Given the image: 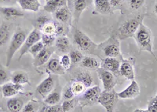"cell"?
<instances>
[{"instance_id":"6da1fadb","label":"cell","mask_w":157,"mask_h":112,"mask_svg":"<svg viewBox=\"0 0 157 112\" xmlns=\"http://www.w3.org/2000/svg\"><path fill=\"white\" fill-rule=\"evenodd\" d=\"M145 14L138 15L137 17L129 19L123 22L122 26L119 28L117 32V36L120 40H125L129 37H134L136 32L139 28L140 25L143 23Z\"/></svg>"},{"instance_id":"7a4b0ae2","label":"cell","mask_w":157,"mask_h":112,"mask_svg":"<svg viewBox=\"0 0 157 112\" xmlns=\"http://www.w3.org/2000/svg\"><path fill=\"white\" fill-rule=\"evenodd\" d=\"M134 38L141 50L148 51L155 58L153 51H152L153 48H152V33H151L150 29L147 26H145L144 24L141 23L137 31L136 32L135 35L134 36Z\"/></svg>"},{"instance_id":"3957f363","label":"cell","mask_w":157,"mask_h":112,"mask_svg":"<svg viewBox=\"0 0 157 112\" xmlns=\"http://www.w3.org/2000/svg\"><path fill=\"white\" fill-rule=\"evenodd\" d=\"M28 33L26 31L22 30V29H18L14 33L11 37L9 47H8L7 51H6V66H9L11 62V60L13 59L14 54L17 51L21 48L24 43L25 41V39L27 37Z\"/></svg>"},{"instance_id":"277c9868","label":"cell","mask_w":157,"mask_h":112,"mask_svg":"<svg viewBox=\"0 0 157 112\" xmlns=\"http://www.w3.org/2000/svg\"><path fill=\"white\" fill-rule=\"evenodd\" d=\"M73 40L80 51L94 54V51L98 50V45L91 40L87 35L77 28H74Z\"/></svg>"},{"instance_id":"5b68a950","label":"cell","mask_w":157,"mask_h":112,"mask_svg":"<svg viewBox=\"0 0 157 112\" xmlns=\"http://www.w3.org/2000/svg\"><path fill=\"white\" fill-rule=\"evenodd\" d=\"M98 49H99V51H101L102 55L105 56V58H118L121 56L120 42L114 36H111L106 41L98 45Z\"/></svg>"},{"instance_id":"8992f818","label":"cell","mask_w":157,"mask_h":112,"mask_svg":"<svg viewBox=\"0 0 157 112\" xmlns=\"http://www.w3.org/2000/svg\"><path fill=\"white\" fill-rule=\"evenodd\" d=\"M100 87L92 86L91 88L86 89L85 92L81 95L78 99V103L82 107H90L95 103H98V99L101 95Z\"/></svg>"},{"instance_id":"52a82bcc","label":"cell","mask_w":157,"mask_h":112,"mask_svg":"<svg viewBox=\"0 0 157 112\" xmlns=\"http://www.w3.org/2000/svg\"><path fill=\"white\" fill-rule=\"evenodd\" d=\"M118 95L114 89L111 91L104 90L101 92V95L98 99V103L101 104L107 112H113L115 107L118 101Z\"/></svg>"},{"instance_id":"ba28073f","label":"cell","mask_w":157,"mask_h":112,"mask_svg":"<svg viewBox=\"0 0 157 112\" xmlns=\"http://www.w3.org/2000/svg\"><path fill=\"white\" fill-rule=\"evenodd\" d=\"M42 37V33L39 29L35 28L33 30L30 32L29 34H28L27 37L25 39V41L24 43L23 46L20 49V53H19V59L22 58V56L25 54L26 53L29 52V49L34 45L35 43L41 40Z\"/></svg>"},{"instance_id":"9c48e42d","label":"cell","mask_w":157,"mask_h":112,"mask_svg":"<svg viewBox=\"0 0 157 112\" xmlns=\"http://www.w3.org/2000/svg\"><path fill=\"white\" fill-rule=\"evenodd\" d=\"M97 73L102 83H103L104 89L105 91H111L114 89L116 85V75L112 72L99 67L97 69Z\"/></svg>"},{"instance_id":"30bf717a","label":"cell","mask_w":157,"mask_h":112,"mask_svg":"<svg viewBox=\"0 0 157 112\" xmlns=\"http://www.w3.org/2000/svg\"><path fill=\"white\" fill-rule=\"evenodd\" d=\"M140 94V87L135 80L131 81L130 85L127 89L120 92H118V97L120 99H133L139 96Z\"/></svg>"},{"instance_id":"8fae6325","label":"cell","mask_w":157,"mask_h":112,"mask_svg":"<svg viewBox=\"0 0 157 112\" xmlns=\"http://www.w3.org/2000/svg\"><path fill=\"white\" fill-rule=\"evenodd\" d=\"M24 91L23 85H17L13 82H7L2 85V96L5 98H10L16 96Z\"/></svg>"},{"instance_id":"7c38bea8","label":"cell","mask_w":157,"mask_h":112,"mask_svg":"<svg viewBox=\"0 0 157 112\" xmlns=\"http://www.w3.org/2000/svg\"><path fill=\"white\" fill-rule=\"evenodd\" d=\"M121 62L117 58H111L107 57L102 59V62L101 64V67L103 69L109 70L114 74L115 75H118L120 74V67Z\"/></svg>"},{"instance_id":"4fadbf2b","label":"cell","mask_w":157,"mask_h":112,"mask_svg":"<svg viewBox=\"0 0 157 112\" xmlns=\"http://www.w3.org/2000/svg\"><path fill=\"white\" fill-rule=\"evenodd\" d=\"M54 85H55L54 79L51 75H50L38 85L36 88V92L45 98L53 91Z\"/></svg>"},{"instance_id":"5bb4252c","label":"cell","mask_w":157,"mask_h":112,"mask_svg":"<svg viewBox=\"0 0 157 112\" xmlns=\"http://www.w3.org/2000/svg\"><path fill=\"white\" fill-rule=\"evenodd\" d=\"M0 15L6 20H15L24 17V13L21 10L13 6H0Z\"/></svg>"},{"instance_id":"9a60e30c","label":"cell","mask_w":157,"mask_h":112,"mask_svg":"<svg viewBox=\"0 0 157 112\" xmlns=\"http://www.w3.org/2000/svg\"><path fill=\"white\" fill-rule=\"evenodd\" d=\"M26 97L13 96L8 99L6 101V107L9 112H21L25 104Z\"/></svg>"},{"instance_id":"2e32d148","label":"cell","mask_w":157,"mask_h":112,"mask_svg":"<svg viewBox=\"0 0 157 112\" xmlns=\"http://www.w3.org/2000/svg\"><path fill=\"white\" fill-rule=\"evenodd\" d=\"M53 52H54V50H52L50 47H45L42 50L41 52L39 53L36 58H34L35 66H41L44 65L45 63L48 62Z\"/></svg>"},{"instance_id":"e0dca14e","label":"cell","mask_w":157,"mask_h":112,"mask_svg":"<svg viewBox=\"0 0 157 112\" xmlns=\"http://www.w3.org/2000/svg\"><path fill=\"white\" fill-rule=\"evenodd\" d=\"M120 74L122 76L126 78L127 79L130 80V81H133L134 80V67H133L132 64L130 63L129 61H125L123 60L120 64Z\"/></svg>"},{"instance_id":"ac0fdd59","label":"cell","mask_w":157,"mask_h":112,"mask_svg":"<svg viewBox=\"0 0 157 112\" xmlns=\"http://www.w3.org/2000/svg\"><path fill=\"white\" fill-rule=\"evenodd\" d=\"M17 2L24 10L37 12L41 6L39 0H17Z\"/></svg>"},{"instance_id":"d6986e66","label":"cell","mask_w":157,"mask_h":112,"mask_svg":"<svg viewBox=\"0 0 157 112\" xmlns=\"http://www.w3.org/2000/svg\"><path fill=\"white\" fill-rule=\"evenodd\" d=\"M74 80L76 82H80L83 84L86 88H90L94 83L93 77L91 74L86 70H81L75 74Z\"/></svg>"},{"instance_id":"ffe728a7","label":"cell","mask_w":157,"mask_h":112,"mask_svg":"<svg viewBox=\"0 0 157 112\" xmlns=\"http://www.w3.org/2000/svg\"><path fill=\"white\" fill-rule=\"evenodd\" d=\"M47 68L49 71L57 75H64L66 71L61 66L60 60L56 58H53L49 60Z\"/></svg>"},{"instance_id":"44dd1931","label":"cell","mask_w":157,"mask_h":112,"mask_svg":"<svg viewBox=\"0 0 157 112\" xmlns=\"http://www.w3.org/2000/svg\"><path fill=\"white\" fill-rule=\"evenodd\" d=\"M54 18L58 22L61 23H68L71 20V13L67 6L61 7L54 13Z\"/></svg>"},{"instance_id":"7402d4cb","label":"cell","mask_w":157,"mask_h":112,"mask_svg":"<svg viewBox=\"0 0 157 112\" xmlns=\"http://www.w3.org/2000/svg\"><path fill=\"white\" fill-rule=\"evenodd\" d=\"M55 47L57 50H58L60 52H67L70 49V47H71V43H70L69 39L65 36H58L57 38H56Z\"/></svg>"},{"instance_id":"603a6c76","label":"cell","mask_w":157,"mask_h":112,"mask_svg":"<svg viewBox=\"0 0 157 112\" xmlns=\"http://www.w3.org/2000/svg\"><path fill=\"white\" fill-rule=\"evenodd\" d=\"M66 5V0H48L44 6V10L49 13H54L56 10Z\"/></svg>"},{"instance_id":"cb8c5ba5","label":"cell","mask_w":157,"mask_h":112,"mask_svg":"<svg viewBox=\"0 0 157 112\" xmlns=\"http://www.w3.org/2000/svg\"><path fill=\"white\" fill-rule=\"evenodd\" d=\"M96 11L102 14H107L112 11L109 0H94Z\"/></svg>"},{"instance_id":"d4e9b609","label":"cell","mask_w":157,"mask_h":112,"mask_svg":"<svg viewBox=\"0 0 157 112\" xmlns=\"http://www.w3.org/2000/svg\"><path fill=\"white\" fill-rule=\"evenodd\" d=\"M80 66L82 68L87 70H97L100 67V63L97 58L92 56H86L83 57L80 62Z\"/></svg>"},{"instance_id":"484cf974","label":"cell","mask_w":157,"mask_h":112,"mask_svg":"<svg viewBox=\"0 0 157 112\" xmlns=\"http://www.w3.org/2000/svg\"><path fill=\"white\" fill-rule=\"evenodd\" d=\"M73 17L75 23H77L83 10L86 8V0H74Z\"/></svg>"},{"instance_id":"4316f807","label":"cell","mask_w":157,"mask_h":112,"mask_svg":"<svg viewBox=\"0 0 157 112\" xmlns=\"http://www.w3.org/2000/svg\"><path fill=\"white\" fill-rule=\"evenodd\" d=\"M10 26L6 22H2L0 25V46L7 43L10 36Z\"/></svg>"},{"instance_id":"83f0119b","label":"cell","mask_w":157,"mask_h":112,"mask_svg":"<svg viewBox=\"0 0 157 112\" xmlns=\"http://www.w3.org/2000/svg\"><path fill=\"white\" fill-rule=\"evenodd\" d=\"M10 80L11 82L20 85H24L29 83V78L28 75L25 73L21 72V71L13 73Z\"/></svg>"},{"instance_id":"f1b7e54d","label":"cell","mask_w":157,"mask_h":112,"mask_svg":"<svg viewBox=\"0 0 157 112\" xmlns=\"http://www.w3.org/2000/svg\"><path fill=\"white\" fill-rule=\"evenodd\" d=\"M61 94L58 91H52L50 94L47 95L44 99V103L47 105H56L61 101Z\"/></svg>"},{"instance_id":"f546056e","label":"cell","mask_w":157,"mask_h":112,"mask_svg":"<svg viewBox=\"0 0 157 112\" xmlns=\"http://www.w3.org/2000/svg\"><path fill=\"white\" fill-rule=\"evenodd\" d=\"M57 22H54V21H50L48 23H47L41 29L42 34H47V35H54L55 36L56 29H57Z\"/></svg>"},{"instance_id":"4dcf8cb0","label":"cell","mask_w":157,"mask_h":112,"mask_svg":"<svg viewBox=\"0 0 157 112\" xmlns=\"http://www.w3.org/2000/svg\"><path fill=\"white\" fill-rule=\"evenodd\" d=\"M39 109V102L34 100V99H31V100H29V102L25 103L21 112H38Z\"/></svg>"},{"instance_id":"1f68e13d","label":"cell","mask_w":157,"mask_h":112,"mask_svg":"<svg viewBox=\"0 0 157 112\" xmlns=\"http://www.w3.org/2000/svg\"><path fill=\"white\" fill-rule=\"evenodd\" d=\"M71 86L75 96H81L86 89V86H85L82 82H76V81H74V82L71 83Z\"/></svg>"},{"instance_id":"d6a6232c","label":"cell","mask_w":157,"mask_h":112,"mask_svg":"<svg viewBox=\"0 0 157 112\" xmlns=\"http://www.w3.org/2000/svg\"><path fill=\"white\" fill-rule=\"evenodd\" d=\"M69 57L71 61V63L73 64H78L80 63V62L83 58V54L81 52L80 50H71L69 52Z\"/></svg>"},{"instance_id":"836d02e7","label":"cell","mask_w":157,"mask_h":112,"mask_svg":"<svg viewBox=\"0 0 157 112\" xmlns=\"http://www.w3.org/2000/svg\"><path fill=\"white\" fill-rule=\"evenodd\" d=\"M56 36L54 35H47L42 34L41 42L46 47H50L53 46L54 43H55Z\"/></svg>"},{"instance_id":"e575fe53","label":"cell","mask_w":157,"mask_h":112,"mask_svg":"<svg viewBox=\"0 0 157 112\" xmlns=\"http://www.w3.org/2000/svg\"><path fill=\"white\" fill-rule=\"evenodd\" d=\"M78 100V99H74V98L71 99H68V100H64L62 104H61L63 111L68 112L72 110L75 107V105H76Z\"/></svg>"},{"instance_id":"d590c367","label":"cell","mask_w":157,"mask_h":112,"mask_svg":"<svg viewBox=\"0 0 157 112\" xmlns=\"http://www.w3.org/2000/svg\"><path fill=\"white\" fill-rule=\"evenodd\" d=\"M44 47H45L44 45H43V43H42L41 40H40V41L35 43L34 45L32 46V47L29 49V52L32 54L33 58H36V56H37L39 53L41 52V51L44 48Z\"/></svg>"},{"instance_id":"8d00e7d4","label":"cell","mask_w":157,"mask_h":112,"mask_svg":"<svg viewBox=\"0 0 157 112\" xmlns=\"http://www.w3.org/2000/svg\"><path fill=\"white\" fill-rule=\"evenodd\" d=\"M50 21H51V18H50L49 17L45 16V15L39 16V18H37L36 22H36V29H41L46 24L48 23Z\"/></svg>"},{"instance_id":"74e56055","label":"cell","mask_w":157,"mask_h":112,"mask_svg":"<svg viewBox=\"0 0 157 112\" xmlns=\"http://www.w3.org/2000/svg\"><path fill=\"white\" fill-rule=\"evenodd\" d=\"M62 96L64 100H68V99H71L75 97V95H74L71 85H67V86L64 87L62 92Z\"/></svg>"},{"instance_id":"f35d334b","label":"cell","mask_w":157,"mask_h":112,"mask_svg":"<svg viewBox=\"0 0 157 112\" xmlns=\"http://www.w3.org/2000/svg\"><path fill=\"white\" fill-rule=\"evenodd\" d=\"M60 62H61V66H62V67L65 70H68L70 69L71 65V61L70 59L69 55L64 54V55L61 56V59H60Z\"/></svg>"},{"instance_id":"ab89813d","label":"cell","mask_w":157,"mask_h":112,"mask_svg":"<svg viewBox=\"0 0 157 112\" xmlns=\"http://www.w3.org/2000/svg\"><path fill=\"white\" fill-rule=\"evenodd\" d=\"M10 78L7 71L2 66H0V84L4 85L5 83H7Z\"/></svg>"},{"instance_id":"60d3db41","label":"cell","mask_w":157,"mask_h":112,"mask_svg":"<svg viewBox=\"0 0 157 112\" xmlns=\"http://www.w3.org/2000/svg\"><path fill=\"white\" fill-rule=\"evenodd\" d=\"M43 112H64L62 110V107H61V105H47V107H45L43 108Z\"/></svg>"},{"instance_id":"b9f144b4","label":"cell","mask_w":157,"mask_h":112,"mask_svg":"<svg viewBox=\"0 0 157 112\" xmlns=\"http://www.w3.org/2000/svg\"><path fill=\"white\" fill-rule=\"evenodd\" d=\"M148 112H157V96H154L148 101Z\"/></svg>"},{"instance_id":"7bdbcfd3","label":"cell","mask_w":157,"mask_h":112,"mask_svg":"<svg viewBox=\"0 0 157 112\" xmlns=\"http://www.w3.org/2000/svg\"><path fill=\"white\" fill-rule=\"evenodd\" d=\"M145 0H130L129 4L131 9L133 10H138L144 5Z\"/></svg>"},{"instance_id":"ee69618b","label":"cell","mask_w":157,"mask_h":112,"mask_svg":"<svg viewBox=\"0 0 157 112\" xmlns=\"http://www.w3.org/2000/svg\"><path fill=\"white\" fill-rule=\"evenodd\" d=\"M109 2H110V5L112 7H116L122 3L123 0H109Z\"/></svg>"},{"instance_id":"f6af8a7d","label":"cell","mask_w":157,"mask_h":112,"mask_svg":"<svg viewBox=\"0 0 157 112\" xmlns=\"http://www.w3.org/2000/svg\"><path fill=\"white\" fill-rule=\"evenodd\" d=\"M134 112H148V110H141V109H135Z\"/></svg>"},{"instance_id":"bcb514c9","label":"cell","mask_w":157,"mask_h":112,"mask_svg":"<svg viewBox=\"0 0 157 112\" xmlns=\"http://www.w3.org/2000/svg\"><path fill=\"white\" fill-rule=\"evenodd\" d=\"M11 0H0V3H6V2H10Z\"/></svg>"},{"instance_id":"7dc6e473","label":"cell","mask_w":157,"mask_h":112,"mask_svg":"<svg viewBox=\"0 0 157 112\" xmlns=\"http://www.w3.org/2000/svg\"><path fill=\"white\" fill-rule=\"evenodd\" d=\"M154 12L157 14V2L155 4V6H154Z\"/></svg>"},{"instance_id":"c3c4849f","label":"cell","mask_w":157,"mask_h":112,"mask_svg":"<svg viewBox=\"0 0 157 112\" xmlns=\"http://www.w3.org/2000/svg\"><path fill=\"white\" fill-rule=\"evenodd\" d=\"M2 95V86H0V96Z\"/></svg>"},{"instance_id":"681fc988","label":"cell","mask_w":157,"mask_h":112,"mask_svg":"<svg viewBox=\"0 0 157 112\" xmlns=\"http://www.w3.org/2000/svg\"><path fill=\"white\" fill-rule=\"evenodd\" d=\"M0 112H2V109L0 108Z\"/></svg>"},{"instance_id":"f907efd6","label":"cell","mask_w":157,"mask_h":112,"mask_svg":"<svg viewBox=\"0 0 157 112\" xmlns=\"http://www.w3.org/2000/svg\"><path fill=\"white\" fill-rule=\"evenodd\" d=\"M46 1H47H47H48V0H46Z\"/></svg>"},{"instance_id":"816d5d0a","label":"cell","mask_w":157,"mask_h":112,"mask_svg":"<svg viewBox=\"0 0 157 112\" xmlns=\"http://www.w3.org/2000/svg\"><path fill=\"white\" fill-rule=\"evenodd\" d=\"M156 96H157V92H156Z\"/></svg>"}]
</instances>
